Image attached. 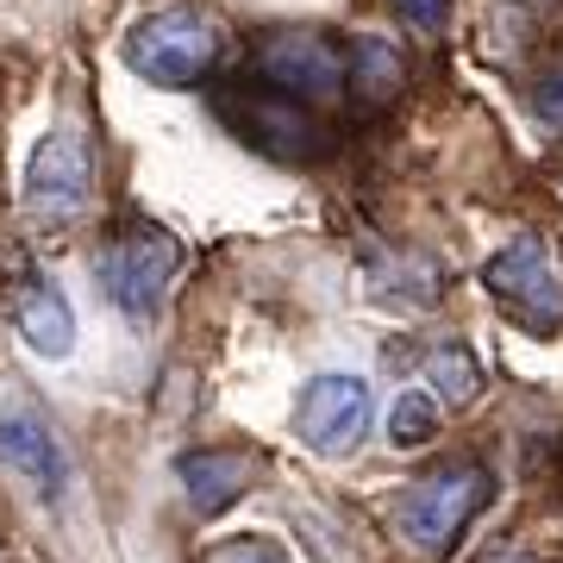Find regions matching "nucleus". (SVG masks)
I'll return each mask as SVG.
<instances>
[{
    "mask_svg": "<svg viewBox=\"0 0 563 563\" xmlns=\"http://www.w3.org/2000/svg\"><path fill=\"white\" fill-rule=\"evenodd\" d=\"M201 563H288V551H282L276 539H225V544H213Z\"/></svg>",
    "mask_w": 563,
    "mask_h": 563,
    "instance_id": "dca6fc26",
    "label": "nucleus"
},
{
    "mask_svg": "<svg viewBox=\"0 0 563 563\" xmlns=\"http://www.w3.org/2000/svg\"><path fill=\"white\" fill-rule=\"evenodd\" d=\"M483 282L514 325H526V332H558L563 325V269L539 239H514L501 257H488Z\"/></svg>",
    "mask_w": 563,
    "mask_h": 563,
    "instance_id": "0eeeda50",
    "label": "nucleus"
},
{
    "mask_svg": "<svg viewBox=\"0 0 563 563\" xmlns=\"http://www.w3.org/2000/svg\"><path fill=\"white\" fill-rule=\"evenodd\" d=\"M0 470L20 476V483L32 488V495H44V501H57L63 483H69V457H63L57 432H51L32 407L0 413Z\"/></svg>",
    "mask_w": 563,
    "mask_h": 563,
    "instance_id": "9d476101",
    "label": "nucleus"
},
{
    "mask_svg": "<svg viewBox=\"0 0 563 563\" xmlns=\"http://www.w3.org/2000/svg\"><path fill=\"white\" fill-rule=\"evenodd\" d=\"M426 388L444 407H470L483 395V369H476V357L463 344H439V351H426Z\"/></svg>",
    "mask_w": 563,
    "mask_h": 563,
    "instance_id": "4468645a",
    "label": "nucleus"
},
{
    "mask_svg": "<svg viewBox=\"0 0 563 563\" xmlns=\"http://www.w3.org/2000/svg\"><path fill=\"white\" fill-rule=\"evenodd\" d=\"M488 495H495V476L476 457L439 463L432 476L407 483V495L395 501V526H401V539L420 558H439V551H451L463 539V526L488 507Z\"/></svg>",
    "mask_w": 563,
    "mask_h": 563,
    "instance_id": "f257e3e1",
    "label": "nucleus"
},
{
    "mask_svg": "<svg viewBox=\"0 0 563 563\" xmlns=\"http://www.w3.org/2000/svg\"><path fill=\"white\" fill-rule=\"evenodd\" d=\"M220 120L244 144H257V151L288 157V163H313L332 151V125L320 120V107H301V101H288V95H269V88H232V95H220Z\"/></svg>",
    "mask_w": 563,
    "mask_h": 563,
    "instance_id": "423d86ee",
    "label": "nucleus"
},
{
    "mask_svg": "<svg viewBox=\"0 0 563 563\" xmlns=\"http://www.w3.org/2000/svg\"><path fill=\"white\" fill-rule=\"evenodd\" d=\"M401 51L388 38H351V101L357 107H388L401 95Z\"/></svg>",
    "mask_w": 563,
    "mask_h": 563,
    "instance_id": "ddd939ff",
    "label": "nucleus"
},
{
    "mask_svg": "<svg viewBox=\"0 0 563 563\" xmlns=\"http://www.w3.org/2000/svg\"><path fill=\"white\" fill-rule=\"evenodd\" d=\"M257 476H263V457L244 451V444H201V451H181L176 457V483H181V495H188V507H195L201 520L225 514Z\"/></svg>",
    "mask_w": 563,
    "mask_h": 563,
    "instance_id": "1a4fd4ad",
    "label": "nucleus"
},
{
    "mask_svg": "<svg viewBox=\"0 0 563 563\" xmlns=\"http://www.w3.org/2000/svg\"><path fill=\"white\" fill-rule=\"evenodd\" d=\"M388 439H395V451H413V444L439 439V401L426 388H401V401L388 407Z\"/></svg>",
    "mask_w": 563,
    "mask_h": 563,
    "instance_id": "2eb2a0df",
    "label": "nucleus"
},
{
    "mask_svg": "<svg viewBox=\"0 0 563 563\" xmlns=\"http://www.w3.org/2000/svg\"><path fill=\"white\" fill-rule=\"evenodd\" d=\"M176 263H181V251L163 225H125V232H113V239L101 244L107 301L120 307L132 325H151L163 295H169V282H176Z\"/></svg>",
    "mask_w": 563,
    "mask_h": 563,
    "instance_id": "20e7f679",
    "label": "nucleus"
},
{
    "mask_svg": "<svg viewBox=\"0 0 563 563\" xmlns=\"http://www.w3.org/2000/svg\"><path fill=\"white\" fill-rule=\"evenodd\" d=\"M369 288H376V301L401 307V313H420V307L439 301V269H432L426 257H413V251L376 257L369 263Z\"/></svg>",
    "mask_w": 563,
    "mask_h": 563,
    "instance_id": "f8f14e48",
    "label": "nucleus"
},
{
    "mask_svg": "<svg viewBox=\"0 0 563 563\" xmlns=\"http://www.w3.org/2000/svg\"><path fill=\"white\" fill-rule=\"evenodd\" d=\"M369 413H376V401H369L363 376H313L301 388V407H295V432H301L307 451L344 457L369 432Z\"/></svg>",
    "mask_w": 563,
    "mask_h": 563,
    "instance_id": "6e6552de",
    "label": "nucleus"
},
{
    "mask_svg": "<svg viewBox=\"0 0 563 563\" xmlns=\"http://www.w3.org/2000/svg\"><path fill=\"white\" fill-rule=\"evenodd\" d=\"M251 76L269 95H288L301 107H325L332 95H351V51L332 44L325 32H301V25H282L251 51Z\"/></svg>",
    "mask_w": 563,
    "mask_h": 563,
    "instance_id": "7ed1b4c3",
    "label": "nucleus"
},
{
    "mask_svg": "<svg viewBox=\"0 0 563 563\" xmlns=\"http://www.w3.org/2000/svg\"><path fill=\"white\" fill-rule=\"evenodd\" d=\"M95 201V144L81 125H51L25 169V213L51 232L76 225Z\"/></svg>",
    "mask_w": 563,
    "mask_h": 563,
    "instance_id": "39448f33",
    "label": "nucleus"
},
{
    "mask_svg": "<svg viewBox=\"0 0 563 563\" xmlns=\"http://www.w3.org/2000/svg\"><path fill=\"white\" fill-rule=\"evenodd\" d=\"M13 320H20V332H25L32 351H44V357H69V344H76V313H69V301L57 295V282H44V276L25 282Z\"/></svg>",
    "mask_w": 563,
    "mask_h": 563,
    "instance_id": "9b49d317",
    "label": "nucleus"
},
{
    "mask_svg": "<svg viewBox=\"0 0 563 563\" xmlns=\"http://www.w3.org/2000/svg\"><path fill=\"white\" fill-rule=\"evenodd\" d=\"M532 107H539V120L551 125V132H563V63L551 69V76L539 81V95H532Z\"/></svg>",
    "mask_w": 563,
    "mask_h": 563,
    "instance_id": "f3484780",
    "label": "nucleus"
},
{
    "mask_svg": "<svg viewBox=\"0 0 563 563\" xmlns=\"http://www.w3.org/2000/svg\"><path fill=\"white\" fill-rule=\"evenodd\" d=\"M483 563H539V558H514V551H507V558H483Z\"/></svg>",
    "mask_w": 563,
    "mask_h": 563,
    "instance_id": "6ab92c4d",
    "label": "nucleus"
},
{
    "mask_svg": "<svg viewBox=\"0 0 563 563\" xmlns=\"http://www.w3.org/2000/svg\"><path fill=\"white\" fill-rule=\"evenodd\" d=\"M395 13H401L407 25H420V32H439L444 13H451V0H395Z\"/></svg>",
    "mask_w": 563,
    "mask_h": 563,
    "instance_id": "a211bd4d",
    "label": "nucleus"
},
{
    "mask_svg": "<svg viewBox=\"0 0 563 563\" xmlns=\"http://www.w3.org/2000/svg\"><path fill=\"white\" fill-rule=\"evenodd\" d=\"M213 63H220V25L195 7H163V13L132 25V38H125V69L144 76L151 88H188Z\"/></svg>",
    "mask_w": 563,
    "mask_h": 563,
    "instance_id": "f03ea898",
    "label": "nucleus"
}]
</instances>
